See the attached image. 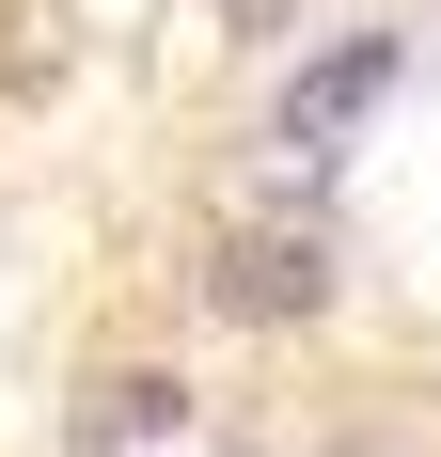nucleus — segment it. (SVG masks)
I'll return each mask as SVG.
<instances>
[{
	"label": "nucleus",
	"mask_w": 441,
	"mask_h": 457,
	"mask_svg": "<svg viewBox=\"0 0 441 457\" xmlns=\"http://www.w3.org/2000/svg\"><path fill=\"white\" fill-rule=\"evenodd\" d=\"M379 95H395V32H347V47H315L300 79H284V111H268V142H284V158H315V142H331V127H362Z\"/></svg>",
	"instance_id": "obj_1"
},
{
	"label": "nucleus",
	"mask_w": 441,
	"mask_h": 457,
	"mask_svg": "<svg viewBox=\"0 0 441 457\" xmlns=\"http://www.w3.org/2000/svg\"><path fill=\"white\" fill-rule=\"evenodd\" d=\"M331 300V253L315 237H237L220 253V316H315Z\"/></svg>",
	"instance_id": "obj_2"
},
{
	"label": "nucleus",
	"mask_w": 441,
	"mask_h": 457,
	"mask_svg": "<svg viewBox=\"0 0 441 457\" xmlns=\"http://www.w3.org/2000/svg\"><path fill=\"white\" fill-rule=\"evenodd\" d=\"M95 442H158V426H174V378H95Z\"/></svg>",
	"instance_id": "obj_3"
}]
</instances>
